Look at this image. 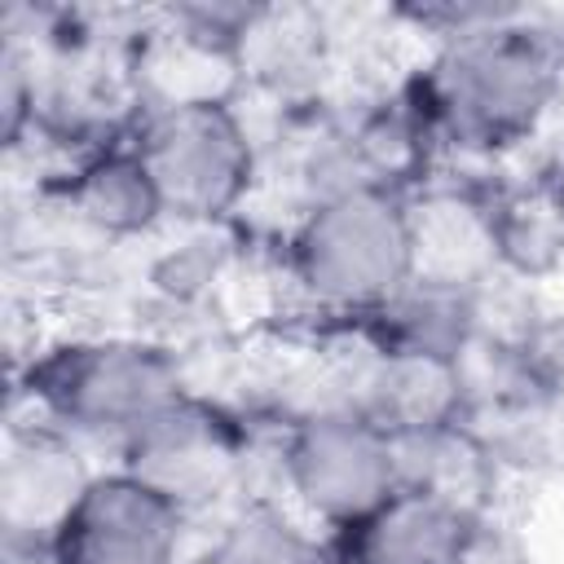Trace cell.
<instances>
[{"instance_id": "cell-10", "label": "cell", "mask_w": 564, "mask_h": 564, "mask_svg": "<svg viewBox=\"0 0 564 564\" xmlns=\"http://www.w3.org/2000/svg\"><path fill=\"white\" fill-rule=\"evenodd\" d=\"M93 471L97 467L79 463L75 441L44 423H35L26 436H13L4 463V516L13 533H31L44 546Z\"/></svg>"}, {"instance_id": "cell-3", "label": "cell", "mask_w": 564, "mask_h": 564, "mask_svg": "<svg viewBox=\"0 0 564 564\" xmlns=\"http://www.w3.org/2000/svg\"><path fill=\"white\" fill-rule=\"evenodd\" d=\"M22 388L44 427L115 449H128L163 410L189 397L181 357L159 339L123 330L44 344Z\"/></svg>"}, {"instance_id": "cell-11", "label": "cell", "mask_w": 564, "mask_h": 564, "mask_svg": "<svg viewBox=\"0 0 564 564\" xmlns=\"http://www.w3.org/2000/svg\"><path fill=\"white\" fill-rule=\"evenodd\" d=\"M216 564H335V560H330V546L317 542L308 524L295 520L291 511L282 516L256 511L229 529Z\"/></svg>"}, {"instance_id": "cell-6", "label": "cell", "mask_w": 564, "mask_h": 564, "mask_svg": "<svg viewBox=\"0 0 564 564\" xmlns=\"http://www.w3.org/2000/svg\"><path fill=\"white\" fill-rule=\"evenodd\" d=\"M189 507L132 471L97 467L44 542L48 564H185Z\"/></svg>"}, {"instance_id": "cell-1", "label": "cell", "mask_w": 564, "mask_h": 564, "mask_svg": "<svg viewBox=\"0 0 564 564\" xmlns=\"http://www.w3.org/2000/svg\"><path fill=\"white\" fill-rule=\"evenodd\" d=\"M560 79L564 53L551 31L520 9L476 4L463 26L427 40L401 97L432 150L498 159L546 128Z\"/></svg>"}, {"instance_id": "cell-9", "label": "cell", "mask_w": 564, "mask_h": 564, "mask_svg": "<svg viewBox=\"0 0 564 564\" xmlns=\"http://www.w3.org/2000/svg\"><path fill=\"white\" fill-rule=\"evenodd\" d=\"M62 212L106 242H137L167 225L163 198L132 141H97L79 150L62 176Z\"/></svg>"}, {"instance_id": "cell-7", "label": "cell", "mask_w": 564, "mask_h": 564, "mask_svg": "<svg viewBox=\"0 0 564 564\" xmlns=\"http://www.w3.org/2000/svg\"><path fill=\"white\" fill-rule=\"evenodd\" d=\"M335 564H471L480 551V516L471 498L397 485L370 516L326 538Z\"/></svg>"}, {"instance_id": "cell-4", "label": "cell", "mask_w": 564, "mask_h": 564, "mask_svg": "<svg viewBox=\"0 0 564 564\" xmlns=\"http://www.w3.org/2000/svg\"><path fill=\"white\" fill-rule=\"evenodd\" d=\"M167 225H225L260 185V145L247 115L220 93L159 97L128 132Z\"/></svg>"}, {"instance_id": "cell-5", "label": "cell", "mask_w": 564, "mask_h": 564, "mask_svg": "<svg viewBox=\"0 0 564 564\" xmlns=\"http://www.w3.org/2000/svg\"><path fill=\"white\" fill-rule=\"evenodd\" d=\"M278 476L286 511L335 538L401 485V454L375 419L326 397L286 423L278 445Z\"/></svg>"}, {"instance_id": "cell-8", "label": "cell", "mask_w": 564, "mask_h": 564, "mask_svg": "<svg viewBox=\"0 0 564 564\" xmlns=\"http://www.w3.org/2000/svg\"><path fill=\"white\" fill-rule=\"evenodd\" d=\"M119 463L194 511L203 498H216L234 480L238 441L229 432V419L189 392L172 410H163L128 449H119Z\"/></svg>"}, {"instance_id": "cell-2", "label": "cell", "mask_w": 564, "mask_h": 564, "mask_svg": "<svg viewBox=\"0 0 564 564\" xmlns=\"http://www.w3.org/2000/svg\"><path fill=\"white\" fill-rule=\"evenodd\" d=\"M282 278L330 322H375L419 282V220L401 189L308 198L282 238Z\"/></svg>"}]
</instances>
